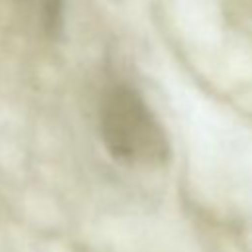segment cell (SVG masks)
Wrapping results in <instances>:
<instances>
[{
	"instance_id": "cell-1",
	"label": "cell",
	"mask_w": 252,
	"mask_h": 252,
	"mask_svg": "<svg viewBox=\"0 0 252 252\" xmlns=\"http://www.w3.org/2000/svg\"><path fill=\"white\" fill-rule=\"evenodd\" d=\"M100 138L118 163L156 167L167 161V136L142 94L128 85H114L100 100Z\"/></svg>"
}]
</instances>
